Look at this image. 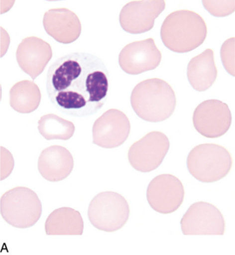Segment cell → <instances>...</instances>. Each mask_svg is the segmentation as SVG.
<instances>
[{
	"instance_id": "6da1fadb",
	"label": "cell",
	"mask_w": 235,
	"mask_h": 255,
	"mask_svg": "<svg viewBox=\"0 0 235 255\" xmlns=\"http://www.w3.org/2000/svg\"><path fill=\"white\" fill-rule=\"evenodd\" d=\"M108 70L95 55L73 52L49 68L46 91L59 112L73 118L94 115L108 99Z\"/></svg>"
},
{
	"instance_id": "7a4b0ae2",
	"label": "cell",
	"mask_w": 235,
	"mask_h": 255,
	"mask_svg": "<svg viewBox=\"0 0 235 255\" xmlns=\"http://www.w3.org/2000/svg\"><path fill=\"white\" fill-rule=\"evenodd\" d=\"M130 101L136 115L151 123L169 119L176 107L175 91L169 83L158 78L145 80L137 84Z\"/></svg>"
},
{
	"instance_id": "3957f363",
	"label": "cell",
	"mask_w": 235,
	"mask_h": 255,
	"mask_svg": "<svg viewBox=\"0 0 235 255\" xmlns=\"http://www.w3.org/2000/svg\"><path fill=\"white\" fill-rule=\"evenodd\" d=\"M207 36V26L198 13L187 9L169 14L161 27V39L170 51L185 53L201 46Z\"/></svg>"
},
{
	"instance_id": "277c9868",
	"label": "cell",
	"mask_w": 235,
	"mask_h": 255,
	"mask_svg": "<svg viewBox=\"0 0 235 255\" xmlns=\"http://www.w3.org/2000/svg\"><path fill=\"white\" fill-rule=\"evenodd\" d=\"M187 169L194 178L202 182H215L229 173L232 156L225 147L217 144H201L188 154Z\"/></svg>"
},
{
	"instance_id": "5b68a950",
	"label": "cell",
	"mask_w": 235,
	"mask_h": 255,
	"mask_svg": "<svg viewBox=\"0 0 235 255\" xmlns=\"http://www.w3.org/2000/svg\"><path fill=\"white\" fill-rule=\"evenodd\" d=\"M1 216L13 227L27 229L39 221L42 204L35 192L25 187L12 188L1 196Z\"/></svg>"
},
{
	"instance_id": "8992f818",
	"label": "cell",
	"mask_w": 235,
	"mask_h": 255,
	"mask_svg": "<svg viewBox=\"0 0 235 255\" xmlns=\"http://www.w3.org/2000/svg\"><path fill=\"white\" fill-rule=\"evenodd\" d=\"M127 200L116 192L100 193L88 207V219L95 228L106 232L121 230L129 218Z\"/></svg>"
},
{
	"instance_id": "52a82bcc",
	"label": "cell",
	"mask_w": 235,
	"mask_h": 255,
	"mask_svg": "<svg viewBox=\"0 0 235 255\" xmlns=\"http://www.w3.org/2000/svg\"><path fill=\"white\" fill-rule=\"evenodd\" d=\"M169 149L167 135L159 131H152L130 146L128 161L136 170L150 172L159 167Z\"/></svg>"
},
{
	"instance_id": "ba28073f",
	"label": "cell",
	"mask_w": 235,
	"mask_h": 255,
	"mask_svg": "<svg viewBox=\"0 0 235 255\" xmlns=\"http://www.w3.org/2000/svg\"><path fill=\"white\" fill-rule=\"evenodd\" d=\"M193 126L207 138H218L226 134L232 124L229 106L223 101L209 100L199 104L193 116Z\"/></svg>"
},
{
	"instance_id": "9c48e42d",
	"label": "cell",
	"mask_w": 235,
	"mask_h": 255,
	"mask_svg": "<svg viewBox=\"0 0 235 255\" xmlns=\"http://www.w3.org/2000/svg\"><path fill=\"white\" fill-rule=\"evenodd\" d=\"M146 197L149 205L157 213H174L184 201V186L176 176L170 174L159 175L149 183Z\"/></svg>"
},
{
	"instance_id": "30bf717a",
	"label": "cell",
	"mask_w": 235,
	"mask_h": 255,
	"mask_svg": "<svg viewBox=\"0 0 235 255\" xmlns=\"http://www.w3.org/2000/svg\"><path fill=\"white\" fill-rule=\"evenodd\" d=\"M181 231L186 236L218 235L225 232V220L217 207L207 202H197L187 210L181 220Z\"/></svg>"
},
{
	"instance_id": "8fae6325",
	"label": "cell",
	"mask_w": 235,
	"mask_h": 255,
	"mask_svg": "<svg viewBox=\"0 0 235 255\" xmlns=\"http://www.w3.org/2000/svg\"><path fill=\"white\" fill-rule=\"evenodd\" d=\"M131 125L125 113L118 109L108 110L94 122V144L103 148H116L129 136Z\"/></svg>"
},
{
	"instance_id": "7c38bea8",
	"label": "cell",
	"mask_w": 235,
	"mask_h": 255,
	"mask_svg": "<svg viewBox=\"0 0 235 255\" xmlns=\"http://www.w3.org/2000/svg\"><path fill=\"white\" fill-rule=\"evenodd\" d=\"M163 0L131 1L121 9L120 24L129 34H143L151 30L155 20L165 9Z\"/></svg>"
},
{
	"instance_id": "4fadbf2b",
	"label": "cell",
	"mask_w": 235,
	"mask_h": 255,
	"mask_svg": "<svg viewBox=\"0 0 235 255\" xmlns=\"http://www.w3.org/2000/svg\"><path fill=\"white\" fill-rule=\"evenodd\" d=\"M161 60L162 54L151 38L130 43L119 54L121 70L128 75H139L155 70Z\"/></svg>"
},
{
	"instance_id": "5bb4252c",
	"label": "cell",
	"mask_w": 235,
	"mask_h": 255,
	"mask_svg": "<svg viewBox=\"0 0 235 255\" xmlns=\"http://www.w3.org/2000/svg\"><path fill=\"white\" fill-rule=\"evenodd\" d=\"M52 58L49 43L38 37L25 38L16 50V60L25 73L34 80L42 73Z\"/></svg>"
},
{
	"instance_id": "9a60e30c",
	"label": "cell",
	"mask_w": 235,
	"mask_h": 255,
	"mask_svg": "<svg viewBox=\"0 0 235 255\" xmlns=\"http://www.w3.org/2000/svg\"><path fill=\"white\" fill-rule=\"evenodd\" d=\"M45 32L57 42L70 44L78 39L82 23L76 13L66 8L49 9L44 15Z\"/></svg>"
},
{
	"instance_id": "2e32d148",
	"label": "cell",
	"mask_w": 235,
	"mask_h": 255,
	"mask_svg": "<svg viewBox=\"0 0 235 255\" xmlns=\"http://www.w3.org/2000/svg\"><path fill=\"white\" fill-rule=\"evenodd\" d=\"M74 158L70 151L62 146H49L39 155L38 169L49 182H60L72 172Z\"/></svg>"
},
{
	"instance_id": "e0dca14e",
	"label": "cell",
	"mask_w": 235,
	"mask_h": 255,
	"mask_svg": "<svg viewBox=\"0 0 235 255\" xmlns=\"http://www.w3.org/2000/svg\"><path fill=\"white\" fill-rule=\"evenodd\" d=\"M217 69L214 52L207 49L201 54L192 58L187 66V78L196 91L208 90L216 82Z\"/></svg>"
},
{
	"instance_id": "ac0fdd59",
	"label": "cell",
	"mask_w": 235,
	"mask_h": 255,
	"mask_svg": "<svg viewBox=\"0 0 235 255\" xmlns=\"http://www.w3.org/2000/svg\"><path fill=\"white\" fill-rule=\"evenodd\" d=\"M45 233L48 236H82L84 222L81 213L70 207L54 210L45 221Z\"/></svg>"
},
{
	"instance_id": "d6986e66",
	"label": "cell",
	"mask_w": 235,
	"mask_h": 255,
	"mask_svg": "<svg viewBox=\"0 0 235 255\" xmlns=\"http://www.w3.org/2000/svg\"><path fill=\"white\" fill-rule=\"evenodd\" d=\"M41 101L39 87L33 81L16 82L9 91V105L19 113L27 114L38 109Z\"/></svg>"
},
{
	"instance_id": "ffe728a7",
	"label": "cell",
	"mask_w": 235,
	"mask_h": 255,
	"mask_svg": "<svg viewBox=\"0 0 235 255\" xmlns=\"http://www.w3.org/2000/svg\"><path fill=\"white\" fill-rule=\"evenodd\" d=\"M38 129L45 140H68L75 134L76 127L72 122L55 114H46L38 122Z\"/></svg>"
},
{
	"instance_id": "44dd1931",
	"label": "cell",
	"mask_w": 235,
	"mask_h": 255,
	"mask_svg": "<svg viewBox=\"0 0 235 255\" xmlns=\"http://www.w3.org/2000/svg\"><path fill=\"white\" fill-rule=\"evenodd\" d=\"M205 9L215 16H226L234 13L235 1H203Z\"/></svg>"
},
{
	"instance_id": "7402d4cb",
	"label": "cell",
	"mask_w": 235,
	"mask_h": 255,
	"mask_svg": "<svg viewBox=\"0 0 235 255\" xmlns=\"http://www.w3.org/2000/svg\"><path fill=\"white\" fill-rule=\"evenodd\" d=\"M221 57L227 71L235 76V38H231L223 43L221 48Z\"/></svg>"
}]
</instances>
